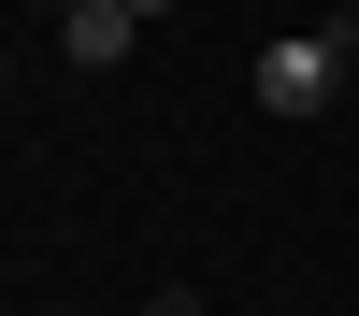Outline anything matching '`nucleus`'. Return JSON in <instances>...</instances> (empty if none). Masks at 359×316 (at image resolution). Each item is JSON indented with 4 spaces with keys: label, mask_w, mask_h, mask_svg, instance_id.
<instances>
[{
    "label": "nucleus",
    "mask_w": 359,
    "mask_h": 316,
    "mask_svg": "<svg viewBox=\"0 0 359 316\" xmlns=\"http://www.w3.org/2000/svg\"><path fill=\"white\" fill-rule=\"evenodd\" d=\"M345 86V29H287L273 57H259V115H316Z\"/></svg>",
    "instance_id": "f257e3e1"
},
{
    "label": "nucleus",
    "mask_w": 359,
    "mask_h": 316,
    "mask_svg": "<svg viewBox=\"0 0 359 316\" xmlns=\"http://www.w3.org/2000/svg\"><path fill=\"white\" fill-rule=\"evenodd\" d=\"M57 43H72L86 72H115V57L144 43V15H130V0H72V15H57Z\"/></svg>",
    "instance_id": "f03ea898"
},
{
    "label": "nucleus",
    "mask_w": 359,
    "mask_h": 316,
    "mask_svg": "<svg viewBox=\"0 0 359 316\" xmlns=\"http://www.w3.org/2000/svg\"><path fill=\"white\" fill-rule=\"evenodd\" d=\"M144 316H201V302H187V287H158V302H144Z\"/></svg>",
    "instance_id": "7ed1b4c3"
},
{
    "label": "nucleus",
    "mask_w": 359,
    "mask_h": 316,
    "mask_svg": "<svg viewBox=\"0 0 359 316\" xmlns=\"http://www.w3.org/2000/svg\"><path fill=\"white\" fill-rule=\"evenodd\" d=\"M130 15H172V0H130Z\"/></svg>",
    "instance_id": "20e7f679"
},
{
    "label": "nucleus",
    "mask_w": 359,
    "mask_h": 316,
    "mask_svg": "<svg viewBox=\"0 0 359 316\" xmlns=\"http://www.w3.org/2000/svg\"><path fill=\"white\" fill-rule=\"evenodd\" d=\"M57 15H72V0H57Z\"/></svg>",
    "instance_id": "39448f33"
},
{
    "label": "nucleus",
    "mask_w": 359,
    "mask_h": 316,
    "mask_svg": "<svg viewBox=\"0 0 359 316\" xmlns=\"http://www.w3.org/2000/svg\"><path fill=\"white\" fill-rule=\"evenodd\" d=\"M345 15H359V0H345Z\"/></svg>",
    "instance_id": "423d86ee"
}]
</instances>
